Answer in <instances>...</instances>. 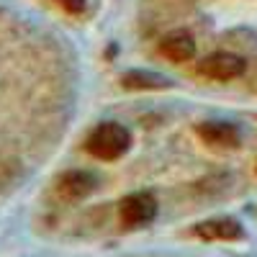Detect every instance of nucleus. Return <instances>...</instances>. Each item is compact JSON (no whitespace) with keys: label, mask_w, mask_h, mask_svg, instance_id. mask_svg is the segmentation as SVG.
Returning a JSON list of instances; mask_svg holds the SVG:
<instances>
[{"label":"nucleus","mask_w":257,"mask_h":257,"mask_svg":"<svg viewBox=\"0 0 257 257\" xmlns=\"http://www.w3.org/2000/svg\"><path fill=\"white\" fill-rule=\"evenodd\" d=\"M85 147H88V152L95 160L111 162V160H118L121 155H126V149L132 147V134H128L126 126L108 121V123H100L88 137V144Z\"/></svg>","instance_id":"nucleus-1"},{"label":"nucleus","mask_w":257,"mask_h":257,"mask_svg":"<svg viewBox=\"0 0 257 257\" xmlns=\"http://www.w3.org/2000/svg\"><path fill=\"white\" fill-rule=\"evenodd\" d=\"M155 216H157V201H155L152 193H132V196H126L118 206V219L128 229L144 226Z\"/></svg>","instance_id":"nucleus-2"},{"label":"nucleus","mask_w":257,"mask_h":257,"mask_svg":"<svg viewBox=\"0 0 257 257\" xmlns=\"http://www.w3.org/2000/svg\"><path fill=\"white\" fill-rule=\"evenodd\" d=\"M247 70V62L239 54H231V52H216V54H208L206 59L198 62V72L208 80H234L244 75Z\"/></svg>","instance_id":"nucleus-3"},{"label":"nucleus","mask_w":257,"mask_h":257,"mask_svg":"<svg viewBox=\"0 0 257 257\" xmlns=\"http://www.w3.org/2000/svg\"><path fill=\"white\" fill-rule=\"evenodd\" d=\"M95 190V175L88 170H70L57 180V196L64 201H82Z\"/></svg>","instance_id":"nucleus-4"},{"label":"nucleus","mask_w":257,"mask_h":257,"mask_svg":"<svg viewBox=\"0 0 257 257\" xmlns=\"http://www.w3.org/2000/svg\"><path fill=\"white\" fill-rule=\"evenodd\" d=\"M196 134L211 144V147H224V149H231V147H239V128L234 123H226V121H206V123H198Z\"/></svg>","instance_id":"nucleus-5"},{"label":"nucleus","mask_w":257,"mask_h":257,"mask_svg":"<svg viewBox=\"0 0 257 257\" xmlns=\"http://www.w3.org/2000/svg\"><path fill=\"white\" fill-rule=\"evenodd\" d=\"M196 234L206 242H231L242 237V224L234 219H211L196 226Z\"/></svg>","instance_id":"nucleus-6"},{"label":"nucleus","mask_w":257,"mask_h":257,"mask_svg":"<svg viewBox=\"0 0 257 257\" xmlns=\"http://www.w3.org/2000/svg\"><path fill=\"white\" fill-rule=\"evenodd\" d=\"M160 52L173 62H188L196 54V41L188 31H173L160 41Z\"/></svg>","instance_id":"nucleus-7"},{"label":"nucleus","mask_w":257,"mask_h":257,"mask_svg":"<svg viewBox=\"0 0 257 257\" xmlns=\"http://www.w3.org/2000/svg\"><path fill=\"white\" fill-rule=\"evenodd\" d=\"M123 85L139 90H160V88H170V80L155 72H128L123 75Z\"/></svg>","instance_id":"nucleus-8"},{"label":"nucleus","mask_w":257,"mask_h":257,"mask_svg":"<svg viewBox=\"0 0 257 257\" xmlns=\"http://www.w3.org/2000/svg\"><path fill=\"white\" fill-rule=\"evenodd\" d=\"M59 8H64L67 13H82L85 11V0H54Z\"/></svg>","instance_id":"nucleus-9"}]
</instances>
